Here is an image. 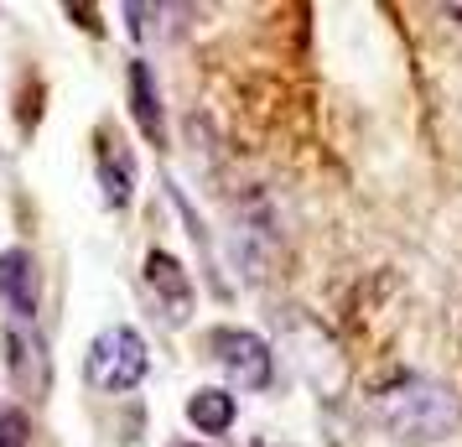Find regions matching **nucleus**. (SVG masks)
<instances>
[{"label": "nucleus", "instance_id": "f257e3e1", "mask_svg": "<svg viewBox=\"0 0 462 447\" xmlns=\"http://www.w3.org/2000/svg\"><path fill=\"white\" fill-rule=\"evenodd\" d=\"M369 411L374 422L405 447H437L457 432L462 411H457V396L447 385L426 380V375H395L390 385H379L369 396Z\"/></svg>", "mask_w": 462, "mask_h": 447}, {"label": "nucleus", "instance_id": "f03ea898", "mask_svg": "<svg viewBox=\"0 0 462 447\" xmlns=\"http://www.w3.org/2000/svg\"><path fill=\"white\" fill-rule=\"evenodd\" d=\"M146 369H151L146 339H141L130 322L105 328L99 339L88 343V354H84L88 385H94V390H109V396H125V390H135V385L146 380Z\"/></svg>", "mask_w": 462, "mask_h": 447}, {"label": "nucleus", "instance_id": "7ed1b4c3", "mask_svg": "<svg viewBox=\"0 0 462 447\" xmlns=\"http://www.w3.org/2000/svg\"><path fill=\"white\" fill-rule=\"evenodd\" d=\"M208 349L218 369L229 375L239 390H265L275 375V359H271V343L250 333V328H213L208 333Z\"/></svg>", "mask_w": 462, "mask_h": 447}, {"label": "nucleus", "instance_id": "20e7f679", "mask_svg": "<svg viewBox=\"0 0 462 447\" xmlns=\"http://www.w3.org/2000/svg\"><path fill=\"white\" fill-rule=\"evenodd\" d=\"M146 292L156 297L162 318L167 322H188L192 312V281L182 271V260L167 256V250H151L146 256Z\"/></svg>", "mask_w": 462, "mask_h": 447}, {"label": "nucleus", "instance_id": "39448f33", "mask_svg": "<svg viewBox=\"0 0 462 447\" xmlns=\"http://www.w3.org/2000/svg\"><path fill=\"white\" fill-rule=\"evenodd\" d=\"M0 302L16 312L22 322L37 318V302H42V276H37V260L32 250H0Z\"/></svg>", "mask_w": 462, "mask_h": 447}, {"label": "nucleus", "instance_id": "423d86ee", "mask_svg": "<svg viewBox=\"0 0 462 447\" xmlns=\"http://www.w3.org/2000/svg\"><path fill=\"white\" fill-rule=\"evenodd\" d=\"M130 115H135V126L146 141H167V120H162V94H156V73H151L146 58H135L130 63Z\"/></svg>", "mask_w": 462, "mask_h": 447}, {"label": "nucleus", "instance_id": "0eeeda50", "mask_svg": "<svg viewBox=\"0 0 462 447\" xmlns=\"http://www.w3.org/2000/svg\"><path fill=\"white\" fill-rule=\"evenodd\" d=\"M99 188H105L109 209H125L130 192H135V162H130V146L120 141H99Z\"/></svg>", "mask_w": 462, "mask_h": 447}, {"label": "nucleus", "instance_id": "6e6552de", "mask_svg": "<svg viewBox=\"0 0 462 447\" xmlns=\"http://www.w3.org/2000/svg\"><path fill=\"white\" fill-rule=\"evenodd\" d=\"M188 422L198 426V432H208V437H224V432L234 426V396H229V390H218V385H203V390H192Z\"/></svg>", "mask_w": 462, "mask_h": 447}, {"label": "nucleus", "instance_id": "1a4fd4ad", "mask_svg": "<svg viewBox=\"0 0 462 447\" xmlns=\"http://www.w3.org/2000/svg\"><path fill=\"white\" fill-rule=\"evenodd\" d=\"M0 447H32V416L16 405H0Z\"/></svg>", "mask_w": 462, "mask_h": 447}, {"label": "nucleus", "instance_id": "9d476101", "mask_svg": "<svg viewBox=\"0 0 462 447\" xmlns=\"http://www.w3.org/2000/svg\"><path fill=\"white\" fill-rule=\"evenodd\" d=\"M68 16L79 26H88V32H99V22H94V5H68Z\"/></svg>", "mask_w": 462, "mask_h": 447}, {"label": "nucleus", "instance_id": "9b49d317", "mask_svg": "<svg viewBox=\"0 0 462 447\" xmlns=\"http://www.w3.org/2000/svg\"><path fill=\"white\" fill-rule=\"evenodd\" d=\"M171 447H203V442H171Z\"/></svg>", "mask_w": 462, "mask_h": 447}]
</instances>
